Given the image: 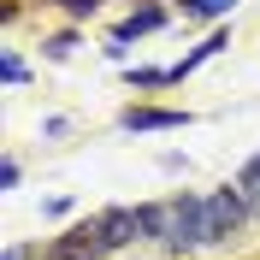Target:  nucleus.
I'll return each mask as SVG.
<instances>
[{
    "label": "nucleus",
    "instance_id": "f257e3e1",
    "mask_svg": "<svg viewBox=\"0 0 260 260\" xmlns=\"http://www.w3.org/2000/svg\"><path fill=\"white\" fill-rule=\"evenodd\" d=\"M160 243L189 254V248H207L213 243V225H207V201H195V195H178V201H166L160 207Z\"/></svg>",
    "mask_w": 260,
    "mask_h": 260
},
{
    "label": "nucleus",
    "instance_id": "f03ea898",
    "mask_svg": "<svg viewBox=\"0 0 260 260\" xmlns=\"http://www.w3.org/2000/svg\"><path fill=\"white\" fill-rule=\"evenodd\" d=\"M95 237H101V248L136 243V237H160V207H113V213L95 219Z\"/></svg>",
    "mask_w": 260,
    "mask_h": 260
},
{
    "label": "nucleus",
    "instance_id": "7ed1b4c3",
    "mask_svg": "<svg viewBox=\"0 0 260 260\" xmlns=\"http://www.w3.org/2000/svg\"><path fill=\"white\" fill-rule=\"evenodd\" d=\"M118 124H124V130H183L189 113H172V107H130Z\"/></svg>",
    "mask_w": 260,
    "mask_h": 260
},
{
    "label": "nucleus",
    "instance_id": "20e7f679",
    "mask_svg": "<svg viewBox=\"0 0 260 260\" xmlns=\"http://www.w3.org/2000/svg\"><path fill=\"white\" fill-rule=\"evenodd\" d=\"M237 219H243V195L237 189H219L207 201V225H213V243H219V237H225L231 225H237Z\"/></svg>",
    "mask_w": 260,
    "mask_h": 260
},
{
    "label": "nucleus",
    "instance_id": "39448f33",
    "mask_svg": "<svg viewBox=\"0 0 260 260\" xmlns=\"http://www.w3.org/2000/svg\"><path fill=\"white\" fill-rule=\"evenodd\" d=\"M148 30H160V6H142V12L113 36V59H124V42H130V36H148Z\"/></svg>",
    "mask_w": 260,
    "mask_h": 260
},
{
    "label": "nucleus",
    "instance_id": "423d86ee",
    "mask_svg": "<svg viewBox=\"0 0 260 260\" xmlns=\"http://www.w3.org/2000/svg\"><path fill=\"white\" fill-rule=\"evenodd\" d=\"M237 189H243V195H254V201H260V154L248 160V172L237 178Z\"/></svg>",
    "mask_w": 260,
    "mask_h": 260
},
{
    "label": "nucleus",
    "instance_id": "0eeeda50",
    "mask_svg": "<svg viewBox=\"0 0 260 260\" xmlns=\"http://www.w3.org/2000/svg\"><path fill=\"white\" fill-rule=\"evenodd\" d=\"M231 6H237V0H189L195 18H219V12H231Z\"/></svg>",
    "mask_w": 260,
    "mask_h": 260
},
{
    "label": "nucleus",
    "instance_id": "6e6552de",
    "mask_svg": "<svg viewBox=\"0 0 260 260\" xmlns=\"http://www.w3.org/2000/svg\"><path fill=\"white\" fill-rule=\"evenodd\" d=\"M0 71H6V83H24V59H18V53H6V59H0Z\"/></svg>",
    "mask_w": 260,
    "mask_h": 260
},
{
    "label": "nucleus",
    "instance_id": "1a4fd4ad",
    "mask_svg": "<svg viewBox=\"0 0 260 260\" xmlns=\"http://www.w3.org/2000/svg\"><path fill=\"white\" fill-rule=\"evenodd\" d=\"M6 260H24V254H18V248H6Z\"/></svg>",
    "mask_w": 260,
    "mask_h": 260
}]
</instances>
